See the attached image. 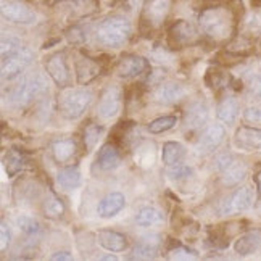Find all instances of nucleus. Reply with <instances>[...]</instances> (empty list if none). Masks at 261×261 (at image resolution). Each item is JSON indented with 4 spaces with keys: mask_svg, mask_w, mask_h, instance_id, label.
Instances as JSON below:
<instances>
[{
    "mask_svg": "<svg viewBox=\"0 0 261 261\" xmlns=\"http://www.w3.org/2000/svg\"><path fill=\"white\" fill-rule=\"evenodd\" d=\"M92 92L89 89H76V90H68V92L62 94L58 100L60 113H62L66 119H77L81 118L87 108L92 103Z\"/></svg>",
    "mask_w": 261,
    "mask_h": 261,
    "instance_id": "nucleus-3",
    "label": "nucleus"
},
{
    "mask_svg": "<svg viewBox=\"0 0 261 261\" xmlns=\"http://www.w3.org/2000/svg\"><path fill=\"white\" fill-rule=\"evenodd\" d=\"M97 239H98V244L105 250H108V252L118 253V252H124L127 248V239L123 234L116 232V230L102 229V230H98Z\"/></svg>",
    "mask_w": 261,
    "mask_h": 261,
    "instance_id": "nucleus-17",
    "label": "nucleus"
},
{
    "mask_svg": "<svg viewBox=\"0 0 261 261\" xmlns=\"http://www.w3.org/2000/svg\"><path fill=\"white\" fill-rule=\"evenodd\" d=\"M163 219V215L158 212L156 208H142L140 212L137 213L136 216V223L142 227H148V226H153V224H158L160 221Z\"/></svg>",
    "mask_w": 261,
    "mask_h": 261,
    "instance_id": "nucleus-30",
    "label": "nucleus"
},
{
    "mask_svg": "<svg viewBox=\"0 0 261 261\" xmlns=\"http://www.w3.org/2000/svg\"><path fill=\"white\" fill-rule=\"evenodd\" d=\"M45 69L58 87H68L69 83H71V74H69L65 52H57L50 55L45 62Z\"/></svg>",
    "mask_w": 261,
    "mask_h": 261,
    "instance_id": "nucleus-8",
    "label": "nucleus"
},
{
    "mask_svg": "<svg viewBox=\"0 0 261 261\" xmlns=\"http://www.w3.org/2000/svg\"><path fill=\"white\" fill-rule=\"evenodd\" d=\"M160 244H162V240H160V236H156V234L142 237L133 250V258H137V259L153 258L158 253Z\"/></svg>",
    "mask_w": 261,
    "mask_h": 261,
    "instance_id": "nucleus-19",
    "label": "nucleus"
},
{
    "mask_svg": "<svg viewBox=\"0 0 261 261\" xmlns=\"http://www.w3.org/2000/svg\"><path fill=\"white\" fill-rule=\"evenodd\" d=\"M119 162H121V153H119V148L116 144L108 142L100 148L97 155V165L100 169L110 171V169H115L119 165Z\"/></svg>",
    "mask_w": 261,
    "mask_h": 261,
    "instance_id": "nucleus-20",
    "label": "nucleus"
},
{
    "mask_svg": "<svg viewBox=\"0 0 261 261\" xmlns=\"http://www.w3.org/2000/svg\"><path fill=\"white\" fill-rule=\"evenodd\" d=\"M2 16L7 19V21H12L15 24H34L36 23V13L31 8L26 7L24 4L19 2H10V4H4L2 5Z\"/></svg>",
    "mask_w": 261,
    "mask_h": 261,
    "instance_id": "nucleus-11",
    "label": "nucleus"
},
{
    "mask_svg": "<svg viewBox=\"0 0 261 261\" xmlns=\"http://www.w3.org/2000/svg\"><path fill=\"white\" fill-rule=\"evenodd\" d=\"M103 127L100 124H95V123H90L86 126L84 129V134H83V140H84V147H86V152H90L98 142L100 139V134H102Z\"/></svg>",
    "mask_w": 261,
    "mask_h": 261,
    "instance_id": "nucleus-32",
    "label": "nucleus"
},
{
    "mask_svg": "<svg viewBox=\"0 0 261 261\" xmlns=\"http://www.w3.org/2000/svg\"><path fill=\"white\" fill-rule=\"evenodd\" d=\"M198 23L203 34L215 44H227L234 39L237 29V15L227 5H212L202 10Z\"/></svg>",
    "mask_w": 261,
    "mask_h": 261,
    "instance_id": "nucleus-1",
    "label": "nucleus"
},
{
    "mask_svg": "<svg viewBox=\"0 0 261 261\" xmlns=\"http://www.w3.org/2000/svg\"><path fill=\"white\" fill-rule=\"evenodd\" d=\"M126 205V198L123 194L113 192L108 194L105 198H102V202L97 206V213L100 218H113L116 216Z\"/></svg>",
    "mask_w": 261,
    "mask_h": 261,
    "instance_id": "nucleus-18",
    "label": "nucleus"
},
{
    "mask_svg": "<svg viewBox=\"0 0 261 261\" xmlns=\"http://www.w3.org/2000/svg\"><path fill=\"white\" fill-rule=\"evenodd\" d=\"M253 206V190L250 187H240L237 192L230 197L227 202L223 203L219 213L230 215V213H244Z\"/></svg>",
    "mask_w": 261,
    "mask_h": 261,
    "instance_id": "nucleus-9",
    "label": "nucleus"
},
{
    "mask_svg": "<svg viewBox=\"0 0 261 261\" xmlns=\"http://www.w3.org/2000/svg\"><path fill=\"white\" fill-rule=\"evenodd\" d=\"M245 174H247V166L244 163H232L227 169H224L223 184L227 187L237 186L240 180H244Z\"/></svg>",
    "mask_w": 261,
    "mask_h": 261,
    "instance_id": "nucleus-29",
    "label": "nucleus"
},
{
    "mask_svg": "<svg viewBox=\"0 0 261 261\" xmlns=\"http://www.w3.org/2000/svg\"><path fill=\"white\" fill-rule=\"evenodd\" d=\"M186 156V148L179 142H166L162 150V160L163 163L169 166H176L184 160Z\"/></svg>",
    "mask_w": 261,
    "mask_h": 261,
    "instance_id": "nucleus-26",
    "label": "nucleus"
},
{
    "mask_svg": "<svg viewBox=\"0 0 261 261\" xmlns=\"http://www.w3.org/2000/svg\"><path fill=\"white\" fill-rule=\"evenodd\" d=\"M77 152V145L73 139H63V140H57L52 145V155L57 163L63 165L68 163Z\"/></svg>",
    "mask_w": 261,
    "mask_h": 261,
    "instance_id": "nucleus-24",
    "label": "nucleus"
},
{
    "mask_svg": "<svg viewBox=\"0 0 261 261\" xmlns=\"http://www.w3.org/2000/svg\"><path fill=\"white\" fill-rule=\"evenodd\" d=\"M66 39H68V42L73 45H83L87 41V36L79 26H73L66 31Z\"/></svg>",
    "mask_w": 261,
    "mask_h": 261,
    "instance_id": "nucleus-37",
    "label": "nucleus"
},
{
    "mask_svg": "<svg viewBox=\"0 0 261 261\" xmlns=\"http://www.w3.org/2000/svg\"><path fill=\"white\" fill-rule=\"evenodd\" d=\"M197 256L198 255L194 252V250H189L187 247L180 245V244H176V247L168 252V258H171V259H195Z\"/></svg>",
    "mask_w": 261,
    "mask_h": 261,
    "instance_id": "nucleus-35",
    "label": "nucleus"
},
{
    "mask_svg": "<svg viewBox=\"0 0 261 261\" xmlns=\"http://www.w3.org/2000/svg\"><path fill=\"white\" fill-rule=\"evenodd\" d=\"M42 212L50 219H58V218H62L65 213V203L57 195L50 194L42 202Z\"/></svg>",
    "mask_w": 261,
    "mask_h": 261,
    "instance_id": "nucleus-28",
    "label": "nucleus"
},
{
    "mask_svg": "<svg viewBox=\"0 0 261 261\" xmlns=\"http://www.w3.org/2000/svg\"><path fill=\"white\" fill-rule=\"evenodd\" d=\"M10 239H12V234H10V229L7 226L5 221H2L0 224V252H5L10 245Z\"/></svg>",
    "mask_w": 261,
    "mask_h": 261,
    "instance_id": "nucleus-39",
    "label": "nucleus"
},
{
    "mask_svg": "<svg viewBox=\"0 0 261 261\" xmlns=\"http://www.w3.org/2000/svg\"><path fill=\"white\" fill-rule=\"evenodd\" d=\"M255 184H256V189H258V194L261 195V169L255 174Z\"/></svg>",
    "mask_w": 261,
    "mask_h": 261,
    "instance_id": "nucleus-44",
    "label": "nucleus"
},
{
    "mask_svg": "<svg viewBox=\"0 0 261 261\" xmlns=\"http://www.w3.org/2000/svg\"><path fill=\"white\" fill-rule=\"evenodd\" d=\"M119 107H121V89L116 86H110L102 94V98H100L97 107V113L102 119H110L119 112Z\"/></svg>",
    "mask_w": 261,
    "mask_h": 261,
    "instance_id": "nucleus-12",
    "label": "nucleus"
},
{
    "mask_svg": "<svg viewBox=\"0 0 261 261\" xmlns=\"http://www.w3.org/2000/svg\"><path fill=\"white\" fill-rule=\"evenodd\" d=\"M216 115L219 121L224 124H234L239 116V103L234 97H224L216 108Z\"/></svg>",
    "mask_w": 261,
    "mask_h": 261,
    "instance_id": "nucleus-25",
    "label": "nucleus"
},
{
    "mask_svg": "<svg viewBox=\"0 0 261 261\" xmlns=\"http://www.w3.org/2000/svg\"><path fill=\"white\" fill-rule=\"evenodd\" d=\"M208 119V107L205 102L190 103L184 113V127L189 130H197L202 127Z\"/></svg>",
    "mask_w": 261,
    "mask_h": 261,
    "instance_id": "nucleus-16",
    "label": "nucleus"
},
{
    "mask_svg": "<svg viewBox=\"0 0 261 261\" xmlns=\"http://www.w3.org/2000/svg\"><path fill=\"white\" fill-rule=\"evenodd\" d=\"M176 124H177V116L168 115V116H162V118L153 119V121L148 124V130L152 134H162V133H166V130H169V129H173Z\"/></svg>",
    "mask_w": 261,
    "mask_h": 261,
    "instance_id": "nucleus-31",
    "label": "nucleus"
},
{
    "mask_svg": "<svg viewBox=\"0 0 261 261\" xmlns=\"http://www.w3.org/2000/svg\"><path fill=\"white\" fill-rule=\"evenodd\" d=\"M47 90V83L41 74H34L24 79L21 84H18L12 92H10V103L15 107H24L31 103L34 98L42 95Z\"/></svg>",
    "mask_w": 261,
    "mask_h": 261,
    "instance_id": "nucleus-5",
    "label": "nucleus"
},
{
    "mask_svg": "<svg viewBox=\"0 0 261 261\" xmlns=\"http://www.w3.org/2000/svg\"><path fill=\"white\" fill-rule=\"evenodd\" d=\"M200 42V34L197 28L186 21V19H179L168 31V45L171 48H182Z\"/></svg>",
    "mask_w": 261,
    "mask_h": 261,
    "instance_id": "nucleus-6",
    "label": "nucleus"
},
{
    "mask_svg": "<svg viewBox=\"0 0 261 261\" xmlns=\"http://www.w3.org/2000/svg\"><path fill=\"white\" fill-rule=\"evenodd\" d=\"M259 247H261V232H256V230L255 232H247L244 236H240L234 244L236 253L240 256L252 255Z\"/></svg>",
    "mask_w": 261,
    "mask_h": 261,
    "instance_id": "nucleus-22",
    "label": "nucleus"
},
{
    "mask_svg": "<svg viewBox=\"0 0 261 261\" xmlns=\"http://www.w3.org/2000/svg\"><path fill=\"white\" fill-rule=\"evenodd\" d=\"M190 173H192V169L189 166L180 165V163L176 166H169V169H168V176L171 179H184V177L190 176Z\"/></svg>",
    "mask_w": 261,
    "mask_h": 261,
    "instance_id": "nucleus-38",
    "label": "nucleus"
},
{
    "mask_svg": "<svg viewBox=\"0 0 261 261\" xmlns=\"http://www.w3.org/2000/svg\"><path fill=\"white\" fill-rule=\"evenodd\" d=\"M244 119L247 123H261V108L258 107H248L244 112Z\"/></svg>",
    "mask_w": 261,
    "mask_h": 261,
    "instance_id": "nucleus-40",
    "label": "nucleus"
},
{
    "mask_svg": "<svg viewBox=\"0 0 261 261\" xmlns=\"http://www.w3.org/2000/svg\"><path fill=\"white\" fill-rule=\"evenodd\" d=\"M171 0H145L140 13V31L152 33L166 21L171 10Z\"/></svg>",
    "mask_w": 261,
    "mask_h": 261,
    "instance_id": "nucleus-4",
    "label": "nucleus"
},
{
    "mask_svg": "<svg viewBox=\"0 0 261 261\" xmlns=\"http://www.w3.org/2000/svg\"><path fill=\"white\" fill-rule=\"evenodd\" d=\"M234 162V158L230 153H223V155H219L216 158V169H221V171H224V169H227L230 165H232Z\"/></svg>",
    "mask_w": 261,
    "mask_h": 261,
    "instance_id": "nucleus-41",
    "label": "nucleus"
},
{
    "mask_svg": "<svg viewBox=\"0 0 261 261\" xmlns=\"http://www.w3.org/2000/svg\"><path fill=\"white\" fill-rule=\"evenodd\" d=\"M28 165V158L26 155L21 152V150L18 148H12L8 150L5 153V158H4V166H5V171L10 177L16 176L18 173H21L23 169L26 168Z\"/></svg>",
    "mask_w": 261,
    "mask_h": 261,
    "instance_id": "nucleus-23",
    "label": "nucleus"
},
{
    "mask_svg": "<svg viewBox=\"0 0 261 261\" xmlns=\"http://www.w3.org/2000/svg\"><path fill=\"white\" fill-rule=\"evenodd\" d=\"M97 42L103 47L118 48L124 45L130 37V23L124 16H108L97 28Z\"/></svg>",
    "mask_w": 261,
    "mask_h": 261,
    "instance_id": "nucleus-2",
    "label": "nucleus"
},
{
    "mask_svg": "<svg viewBox=\"0 0 261 261\" xmlns=\"http://www.w3.org/2000/svg\"><path fill=\"white\" fill-rule=\"evenodd\" d=\"M148 69V62L139 55H124L116 65V74L123 79H130L145 73Z\"/></svg>",
    "mask_w": 261,
    "mask_h": 261,
    "instance_id": "nucleus-14",
    "label": "nucleus"
},
{
    "mask_svg": "<svg viewBox=\"0 0 261 261\" xmlns=\"http://www.w3.org/2000/svg\"><path fill=\"white\" fill-rule=\"evenodd\" d=\"M234 144L245 152H261V129L242 126L236 130Z\"/></svg>",
    "mask_w": 261,
    "mask_h": 261,
    "instance_id": "nucleus-13",
    "label": "nucleus"
},
{
    "mask_svg": "<svg viewBox=\"0 0 261 261\" xmlns=\"http://www.w3.org/2000/svg\"><path fill=\"white\" fill-rule=\"evenodd\" d=\"M153 97L158 103L171 105V103L179 102V100L184 97V89H182V86H179L176 83H166V84L158 86Z\"/></svg>",
    "mask_w": 261,
    "mask_h": 261,
    "instance_id": "nucleus-21",
    "label": "nucleus"
},
{
    "mask_svg": "<svg viewBox=\"0 0 261 261\" xmlns=\"http://www.w3.org/2000/svg\"><path fill=\"white\" fill-rule=\"evenodd\" d=\"M205 83L210 89H221L229 84V76H226L221 69L210 68L205 76Z\"/></svg>",
    "mask_w": 261,
    "mask_h": 261,
    "instance_id": "nucleus-33",
    "label": "nucleus"
},
{
    "mask_svg": "<svg viewBox=\"0 0 261 261\" xmlns=\"http://www.w3.org/2000/svg\"><path fill=\"white\" fill-rule=\"evenodd\" d=\"M226 136V130L221 124H212L208 126L202 136H200L198 142H197V153L198 155H208L215 152V150L223 144Z\"/></svg>",
    "mask_w": 261,
    "mask_h": 261,
    "instance_id": "nucleus-10",
    "label": "nucleus"
},
{
    "mask_svg": "<svg viewBox=\"0 0 261 261\" xmlns=\"http://www.w3.org/2000/svg\"><path fill=\"white\" fill-rule=\"evenodd\" d=\"M74 68H76L77 84H81V86H87L89 83H92L94 79L98 77V74L102 73V65L95 62L94 58H89L86 55L77 57Z\"/></svg>",
    "mask_w": 261,
    "mask_h": 261,
    "instance_id": "nucleus-15",
    "label": "nucleus"
},
{
    "mask_svg": "<svg viewBox=\"0 0 261 261\" xmlns=\"http://www.w3.org/2000/svg\"><path fill=\"white\" fill-rule=\"evenodd\" d=\"M21 48V41L15 36H4L2 37V58H7L8 55L15 54L16 50Z\"/></svg>",
    "mask_w": 261,
    "mask_h": 261,
    "instance_id": "nucleus-36",
    "label": "nucleus"
},
{
    "mask_svg": "<svg viewBox=\"0 0 261 261\" xmlns=\"http://www.w3.org/2000/svg\"><path fill=\"white\" fill-rule=\"evenodd\" d=\"M54 261H71L73 259V255L68 253V252H58L52 256Z\"/></svg>",
    "mask_w": 261,
    "mask_h": 261,
    "instance_id": "nucleus-43",
    "label": "nucleus"
},
{
    "mask_svg": "<svg viewBox=\"0 0 261 261\" xmlns=\"http://www.w3.org/2000/svg\"><path fill=\"white\" fill-rule=\"evenodd\" d=\"M102 259H113V261H115V259H116V256H113V255H110V256H103Z\"/></svg>",
    "mask_w": 261,
    "mask_h": 261,
    "instance_id": "nucleus-45",
    "label": "nucleus"
},
{
    "mask_svg": "<svg viewBox=\"0 0 261 261\" xmlns=\"http://www.w3.org/2000/svg\"><path fill=\"white\" fill-rule=\"evenodd\" d=\"M248 89H250V94L253 97H261V76H255L250 79Z\"/></svg>",
    "mask_w": 261,
    "mask_h": 261,
    "instance_id": "nucleus-42",
    "label": "nucleus"
},
{
    "mask_svg": "<svg viewBox=\"0 0 261 261\" xmlns=\"http://www.w3.org/2000/svg\"><path fill=\"white\" fill-rule=\"evenodd\" d=\"M57 179H58V184L62 187L76 189L79 184H81V171H79L77 166H68L58 173Z\"/></svg>",
    "mask_w": 261,
    "mask_h": 261,
    "instance_id": "nucleus-27",
    "label": "nucleus"
},
{
    "mask_svg": "<svg viewBox=\"0 0 261 261\" xmlns=\"http://www.w3.org/2000/svg\"><path fill=\"white\" fill-rule=\"evenodd\" d=\"M16 226L19 227V230L28 236H36L41 232V224L37 223V221L31 216L28 215H23V216H18L16 218Z\"/></svg>",
    "mask_w": 261,
    "mask_h": 261,
    "instance_id": "nucleus-34",
    "label": "nucleus"
},
{
    "mask_svg": "<svg viewBox=\"0 0 261 261\" xmlns=\"http://www.w3.org/2000/svg\"><path fill=\"white\" fill-rule=\"evenodd\" d=\"M34 55L29 48L21 47L16 50L15 54L8 55L7 58H2V77L5 81H12V79L23 74L29 65L33 63Z\"/></svg>",
    "mask_w": 261,
    "mask_h": 261,
    "instance_id": "nucleus-7",
    "label": "nucleus"
}]
</instances>
